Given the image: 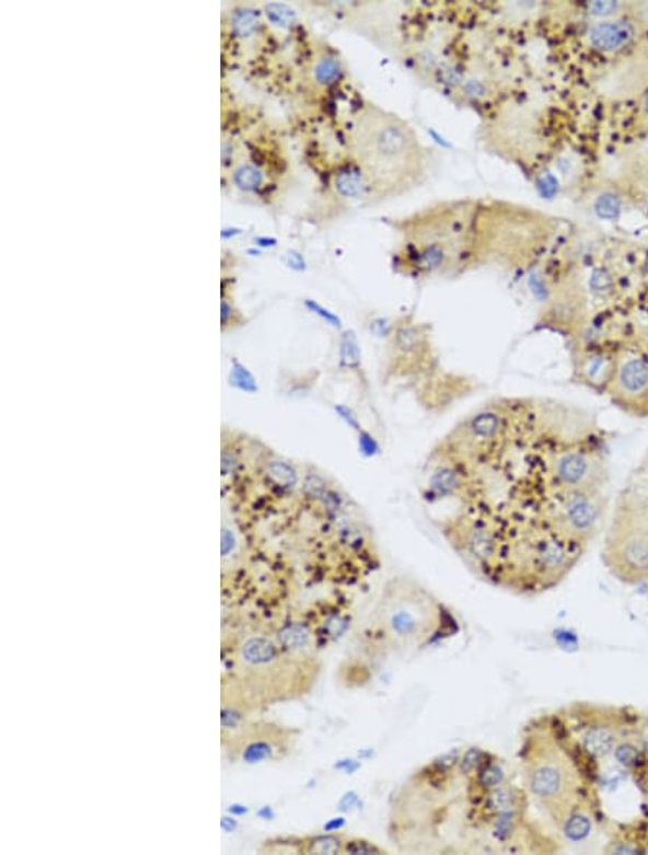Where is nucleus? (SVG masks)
Instances as JSON below:
<instances>
[{
	"label": "nucleus",
	"instance_id": "9b49d317",
	"mask_svg": "<svg viewBox=\"0 0 648 855\" xmlns=\"http://www.w3.org/2000/svg\"><path fill=\"white\" fill-rule=\"evenodd\" d=\"M432 356L431 337L428 327L419 323L398 324L390 343L391 372L398 377H410L424 372Z\"/></svg>",
	"mask_w": 648,
	"mask_h": 855
},
{
	"label": "nucleus",
	"instance_id": "412c9836",
	"mask_svg": "<svg viewBox=\"0 0 648 855\" xmlns=\"http://www.w3.org/2000/svg\"><path fill=\"white\" fill-rule=\"evenodd\" d=\"M345 854H390V852L383 847H379L373 841L350 835Z\"/></svg>",
	"mask_w": 648,
	"mask_h": 855
},
{
	"label": "nucleus",
	"instance_id": "7ed1b4c3",
	"mask_svg": "<svg viewBox=\"0 0 648 855\" xmlns=\"http://www.w3.org/2000/svg\"><path fill=\"white\" fill-rule=\"evenodd\" d=\"M351 155L378 199L398 198L426 182L430 160L417 131L398 114L367 103L351 118Z\"/></svg>",
	"mask_w": 648,
	"mask_h": 855
},
{
	"label": "nucleus",
	"instance_id": "9d476101",
	"mask_svg": "<svg viewBox=\"0 0 648 855\" xmlns=\"http://www.w3.org/2000/svg\"><path fill=\"white\" fill-rule=\"evenodd\" d=\"M624 413L648 416V358L637 350H618L617 370L606 392Z\"/></svg>",
	"mask_w": 648,
	"mask_h": 855
},
{
	"label": "nucleus",
	"instance_id": "423d86ee",
	"mask_svg": "<svg viewBox=\"0 0 648 855\" xmlns=\"http://www.w3.org/2000/svg\"><path fill=\"white\" fill-rule=\"evenodd\" d=\"M602 562L615 579L637 585L648 578V501L624 496L605 534Z\"/></svg>",
	"mask_w": 648,
	"mask_h": 855
},
{
	"label": "nucleus",
	"instance_id": "b1692460",
	"mask_svg": "<svg viewBox=\"0 0 648 855\" xmlns=\"http://www.w3.org/2000/svg\"><path fill=\"white\" fill-rule=\"evenodd\" d=\"M620 8H622V4L617 2H594L590 4L592 15L602 18L615 15Z\"/></svg>",
	"mask_w": 648,
	"mask_h": 855
},
{
	"label": "nucleus",
	"instance_id": "6e6552de",
	"mask_svg": "<svg viewBox=\"0 0 648 855\" xmlns=\"http://www.w3.org/2000/svg\"><path fill=\"white\" fill-rule=\"evenodd\" d=\"M606 510L605 492L555 494L540 521L564 542L583 551L600 532Z\"/></svg>",
	"mask_w": 648,
	"mask_h": 855
},
{
	"label": "nucleus",
	"instance_id": "393cba45",
	"mask_svg": "<svg viewBox=\"0 0 648 855\" xmlns=\"http://www.w3.org/2000/svg\"><path fill=\"white\" fill-rule=\"evenodd\" d=\"M235 539L232 536L230 530H223L222 533V555L227 556L228 553L234 548Z\"/></svg>",
	"mask_w": 648,
	"mask_h": 855
},
{
	"label": "nucleus",
	"instance_id": "f8f14e48",
	"mask_svg": "<svg viewBox=\"0 0 648 855\" xmlns=\"http://www.w3.org/2000/svg\"><path fill=\"white\" fill-rule=\"evenodd\" d=\"M618 350L606 347H578L572 351L575 381L606 395L617 370Z\"/></svg>",
	"mask_w": 648,
	"mask_h": 855
},
{
	"label": "nucleus",
	"instance_id": "1a4fd4ad",
	"mask_svg": "<svg viewBox=\"0 0 648 855\" xmlns=\"http://www.w3.org/2000/svg\"><path fill=\"white\" fill-rule=\"evenodd\" d=\"M546 473L555 494L605 492L610 482L604 457L579 447L556 451L546 465Z\"/></svg>",
	"mask_w": 648,
	"mask_h": 855
},
{
	"label": "nucleus",
	"instance_id": "dca6fc26",
	"mask_svg": "<svg viewBox=\"0 0 648 855\" xmlns=\"http://www.w3.org/2000/svg\"><path fill=\"white\" fill-rule=\"evenodd\" d=\"M634 36H636V25L633 21L623 20V18L598 22L588 32L591 47L606 54L617 53L627 47Z\"/></svg>",
	"mask_w": 648,
	"mask_h": 855
},
{
	"label": "nucleus",
	"instance_id": "aec40b11",
	"mask_svg": "<svg viewBox=\"0 0 648 855\" xmlns=\"http://www.w3.org/2000/svg\"><path fill=\"white\" fill-rule=\"evenodd\" d=\"M257 25L258 15L254 11H251V9L235 12L234 16H232V32H234L236 36H241V38H245V36L253 34V32L257 30Z\"/></svg>",
	"mask_w": 648,
	"mask_h": 855
},
{
	"label": "nucleus",
	"instance_id": "6ab92c4d",
	"mask_svg": "<svg viewBox=\"0 0 648 855\" xmlns=\"http://www.w3.org/2000/svg\"><path fill=\"white\" fill-rule=\"evenodd\" d=\"M235 185L243 190H257L263 185L264 176L257 167L243 164L234 173Z\"/></svg>",
	"mask_w": 648,
	"mask_h": 855
},
{
	"label": "nucleus",
	"instance_id": "cd10ccee",
	"mask_svg": "<svg viewBox=\"0 0 648 855\" xmlns=\"http://www.w3.org/2000/svg\"><path fill=\"white\" fill-rule=\"evenodd\" d=\"M647 587H648V578H647ZM647 597H648V591H647Z\"/></svg>",
	"mask_w": 648,
	"mask_h": 855
},
{
	"label": "nucleus",
	"instance_id": "4468645a",
	"mask_svg": "<svg viewBox=\"0 0 648 855\" xmlns=\"http://www.w3.org/2000/svg\"><path fill=\"white\" fill-rule=\"evenodd\" d=\"M601 93L614 100H627L648 86V47L624 57L600 82Z\"/></svg>",
	"mask_w": 648,
	"mask_h": 855
},
{
	"label": "nucleus",
	"instance_id": "a878e982",
	"mask_svg": "<svg viewBox=\"0 0 648 855\" xmlns=\"http://www.w3.org/2000/svg\"><path fill=\"white\" fill-rule=\"evenodd\" d=\"M221 311H222V314H221L222 324H227L228 320H230V317H231V311H232L231 305L228 304L227 300L222 301Z\"/></svg>",
	"mask_w": 648,
	"mask_h": 855
},
{
	"label": "nucleus",
	"instance_id": "2eb2a0df",
	"mask_svg": "<svg viewBox=\"0 0 648 855\" xmlns=\"http://www.w3.org/2000/svg\"><path fill=\"white\" fill-rule=\"evenodd\" d=\"M349 836L348 832L339 831L328 832V834L278 839L276 841H267L262 852L274 854H345Z\"/></svg>",
	"mask_w": 648,
	"mask_h": 855
},
{
	"label": "nucleus",
	"instance_id": "0eeeda50",
	"mask_svg": "<svg viewBox=\"0 0 648 855\" xmlns=\"http://www.w3.org/2000/svg\"><path fill=\"white\" fill-rule=\"evenodd\" d=\"M300 730L278 721L245 719L223 731L222 744L231 762L245 765L281 762L298 748Z\"/></svg>",
	"mask_w": 648,
	"mask_h": 855
},
{
	"label": "nucleus",
	"instance_id": "f257e3e1",
	"mask_svg": "<svg viewBox=\"0 0 648 855\" xmlns=\"http://www.w3.org/2000/svg\"><path fill=\"white\" fill-rule=\"evenodd\" d=\"M519 762L524 790L556 829L565 832L588 820L591 785L577 747L554 716L540 717L524 727Z\"/></svg>",
	"mask_w": 648,
	"mask_h": 855
},
{
	"label": "nucleus",
	"instance_id": "5701e85b",
	"mask_svg": "<svg viewBox=\"0 0 648 855\" xmlns=\"http://www.w3.org/2000/svg\"><path fill=\"white\" fill-rule=\"evenodd\" d=\"M597 210L598 213H600V217L613 219L617 217V213L620 212L618 200L613 198V196L606 195L597 204Z\"/></svg>",
	"mask_w": 648,
	"mask_h": 855
},
{
	"label": "nucleus",
	"instance_id": "ddd939ff",
	"mask_svg": "<svg viewBox=\"0 0 648 855\" xmlns=\"http://www.w3.org/2000/svg\"><path fill=\"white\" fill-rule=\"evenodd\" d=\"M587 294L581 282L569 281L567 286L555 292L554 299L545 311L546 327L554 328L565 335L575 336L586 326Z\"/></svg>",
	"mask_w": 648,
	"mask_h": 855
},
{
	"label": "nucleus",
	"instance_id": "f03ea898",
	"mask_svg": "<svg viewBox=\"0 0 648 855\" xmlns=\"http://www.w3.org/2000/svg\"><path fill=\"white\" fill-rule=\"evenodd\" d=\"M322 669L316 654L293 651L270 635H246L231 658L223 702L243 713L294 702L313 692Z\"/></svg>",
	"mask_w": 648,
	"mask_h": 855
},
{
	"label": "nucleus",
	"instance_id": "bb28decb",
	"mask_svg": "<svg viewBox=\"0 0 648 855\" xmlns=\"http://www.w3.org/2000/svg\"><path fill=\"white\" fill-rule=\"evenodd\" d=\"M640 112H641V116L645 117L646 120H648V93L643 95Z\"/></svg>",
	"mask_w": 648,
	"mask_h": 855
},
{
	"label": "nucleus",
	"instance_id": "a211bd4d",
	"mask_svg": "<svg viewBox=\"0 0 648 855\" xmlns=\"http://www.w3.org/2000/svg\"><path fill=\"white\" fill-rule=\"evenodd\" d=\"M230 385L232 388L239 389V391H243L246 393H254L257 391V385H255V379L253 378V374L250 373V370L245 368L243 363H240L239 360H232V368L230 370Z\"/></svg>",
	"mask_w": 648,
	"mask_h": 855
},
{
	"label": "nucleus",
	"instance_id": "f3484780",
	"mask_svg": "<svg viewBox=\"0 0 648 855\" xmlns=\"http://www.w3.org/2000/svg\"><path fill=\"white\" fill-rule=\"evenodd\" d=\"M314 80L321 85H331L339 80L342 66L339 59L335 57H322L314 66Z\"/></svg>",
	"mask_w": 648,
	"mask_h": 855
},
{
	"label": "nucleus",
	"instance_id": "20e7f679",
	"mask_svg": "<svg viewBox=\"0 0 648 855\" xmlns=\"http://www.w3.org/2000/svg\"><path fill=\"white\" fill-rule=\"evenodd\" d=\"M459 633L460 622L449 605L417 580L395 576L379 593L362 643L371 656L401 657L426 651Z\"/></svg>",
	"mask_w": 648,
	"mask_h": 855
},
{
	"label": "nucleus",
	"instance_id": "4be33fe9",
	"mask_svg": "<svg viewBox=\"0 0 648 855\" xmlns=\"http://www.w3.org/2000/svg\"><path fill=\"white\" fill-rule=\"evenodd\" d=\"M267 15L270 16L274 24L281 26L293 24L296 18L294 12L291 11L290 8H287L286 4H270V7H267Z\"/></svg>",
	"mask_w": 648,
	"mask_h": 855
},
{
	"label": "nucleus",
	"instance_id": "39448f33",
	"mask_svg": "<svg viewBox=\"0 0 648 855\" xmlns=\"http://www.w3.org/2000/svg\"><path fill=\"white\" fill-rule=\"evenodd\" d=\"M403 235V265L413 277L463 273L482 257L481 205L454 200L396 223Z\"/></svg>",
	"mask_w": 648,
	"mask_h": 855
}]
</instances>
